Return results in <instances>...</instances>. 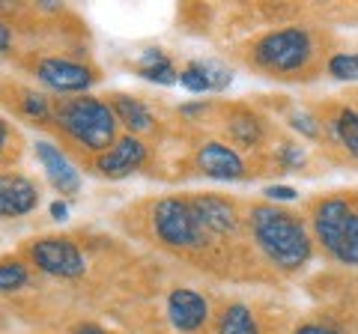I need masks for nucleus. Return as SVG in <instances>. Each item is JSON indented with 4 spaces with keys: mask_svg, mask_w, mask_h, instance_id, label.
I'll list each match as a JSON object with an SVG mask.
<instances>
[{
    "mask_svg": "<svg viewBox=\"0 0 358 334\" xmlns=\"http://www.w3.org/2000/svg\"><path fill=\"white\" fill-rule=\"evenodd\" d=\"M138 72H141V78H147V81L164 84V87H171V84L179 81V72L173 69V63L167 60L159 48H152V51L143 54L141 63H138Z\"/></svg>",
    "mask_w": 358,
    "mask_h": 334,
    "instance_id": "15",
    "label": "nucleus"
},
{
    "mask_svg": "<svg viewBox=\"0 0 358 334\" xmlns=\"http://www.w3.org/2000/svg\"><path fill=\"white\" fill-rule=\"evenodd\" d=\"M167 317H171V326L179 331H197L209 319V302L194 289L179 286L167 296Z\"/></svg>",
    "mask_w": 358,
    "mask_h": 334,
    "instance_id": "9",
    "label": "nucleus"
},
{
    "mask_svg": "<svg viewBox=\"0 0 358 334\" xmlns=\"http://www.w3.org/2000/svg\"><path fill=\"white\" fill-rule=\"evenodd\" d=\"M54 119L60 122V129L69 135L75 143H81L90 152H102L114 143L117 131V117L108 102H99L93 96L84 99H69L57 108Z\"/></svg>",
    "mask_w": 358,
    "mask_h": 334,
    "instance_id": "3",
    "label": "nucleus"
},
{
    "mask_svg": "<svg viewBox=\"0 0 358 334\" xmlns=\"http://www.w3.org/2000/svg\"><path fill=\"white\" fill-rule=\"evenodd\" d=\"M203 108H206L203 102H200V105H185V108H182V114H185V117H194V114H200Z\"/></svg>",
    "mask_w": 358,
    "mask_h": 334,
    "instance_id": "31",
    "label": "nucleus"
},
{
    "mask_svg": "<svg viewBox=\"0 0 358 334\" xmlns=\"http://www.w3.org/2000/svg\"><path fill=\"white\" fill-rule=\"evenodd\" d=\"M30 260L39 272L54 275V277H81L84 275V257L78 245L69 239H39L30 245Z\"/></svg>",
    "mask_w": 358,
    "mask_h": 334,
    "instance_id": "6",
    "label": "nucleus"
},
{
    "mask_svg": "<svg viewBox=\"0 0 358 334\" xmlns=\"http://www.w3.org/2000/svg\"><path fill=\"white\" fill-rule=\"evenodd\" d=\"M27 284V269L15 260L0 263V293H13V289Z\"/></svg>",
    "mask_w": 358,
    "mask_h": 334,
    "instance_id": "18",
    "label": "nucleus"
},
{
    "mask_svg": "<svg viewBox=\"0 0 358 334\" xmlns=\"http://www.w3.org/2000/svg\"><path fill=\"white\" fill-rule=\"evenodd\" d=\"M188 203H192V209H194V215L200 221V227H203V233H218V236H224V233H236L239 215H236V209H233L230 200L203 194V197L188 200Z\"/></svg>",
    "mask_w": 358,
    "mask_h": 334,
    "instance_id": "11",
    "label": "nucleus"
},
{
    "mask_svg": "<svg viewBox=\"0 0 358 334\" xmlns=\"http://www.w3.org/2000/svg\"><path fill=\"white\" fill-rule=\"evenodd\" d=\"M230 135L239 143H245V147H251V143L260 140V122L257 119H236L230 126Z\"/></svg>",
    "mask_w": 358,
    "mask_h": 334,
    "instance_id": "21",
    "label": "nucleus"
},
{
    "mask_svg": "<svg viewBox=\"0 0 358 334\" xmlns=\"http://www.w3.org/2000/svg\"><path fill=\"white\" fill-rule=\"evenodd\" d=\"M36 78L54 93H81L93 84V72L81 63L63 60V57H48L36 66Z\"/></svg>",
    "mask_w": 358,
    "mask_h": 334,
    "instance_id": "7",
    "label": "nucleus"
},
{
    "mask_svg": "<svg viewBox=\"0 0 358 334\" xmlns=\"http://www.w3.org/2000/svg\"><path fill=\"white\" fill-rule=\"evenodd\" d=\"M39 203V188L27 176H0V218H18L33 212Z\"/></svg>",
    "mask_w": 358,
    "mask_h": 334,
    "instance_id": "12",
    "label": "nucleus"
},
{
    "mask_svg": "<svg viewBox=\"0 0 358 334\" xmlns=\"http://www.w3.org/2000/svg\"><path fill=\"white\" fill-rule=\"evenodd\" d=\"M301 161H305V152H301L299 147H284V152H281V164L287 167V170H293V167H299Z\"/></svg>",
    "mask_w": 358,
    "mask_h": 334,
    "instance_id": "26",
    "label": "nucleus"
},
{
    "mask_svg": "<svg viewBox=\"0 0 358 334\" xmlns=\"http://www.w3.org/2000/svg\"><path fill=\"white\" fill-rule=\"evenodd\" d=\"M313 54L310 33L305 27H284L257 42L254 48V63L272 75H293L308 66Z\"/></svg>",
    "mask_w": 358,
    "mask_h": 334,
    "instance_id": "4",
    "label": "nucleus"
},
{
    "mask_svg": "<svg viewBox=\"0 0 358 334\" xmlns=\"http://www.w3.org/2000/svg\"><path fill=\"white\" fill-rule=\"evenodd\" d=\"M179 84H182L185 90H192V93H206V90H209V84H206L203 72H200L194 63H192V66H185V69L179 72Z\"/></svg>",
    "mask_w": 358,
    "mask_h": 334,
    "instance_id": "22",
    "label": "nucleus"
},
{
    "mask_svg": "<svg viewBox=\"0 0 358 334\" xmlns=\"http://www.w3.org/2000/svg\"><path fill=\"white\" fill-rule=\"evenodd\" d=\"M329 72L338 81H358V51L355 54H334L329 60Z\"/></svg>",
    "mask_w": 358,
    "mask_h": 334,
    "instance_id": "19",
    "label": "nucleus"
},
{
    "mask_svg": "<svg viewBox=\"0 0 358 334\" xmlns=\"http://www.w3.org/2000/svg\"><path fill=\"white\" fill-rule=\"evenodd\" d=\"M194 66H197L200 72H203L209 90H224V87L230 84V78H233L227 66H221V63H215V60H197Z\"/></svg>",
    "mask_w": 358,
    "mask_h": 334,
    "instance_id": "20",
    "label": "nucleus"
},
{
    "mask_svg": "<svg viewBox=\"0 0 358 334\" xmlns=\"http://www.w3.org/2000/svg\"><path fill=\"white\" fill-rule=\"evenodd\" d=\"M329 126H331V135L346 147V152L352 159H358V114L355 110H341Z\"/></svg>",
    "mask_w": 358,
    "mask_h": 334,
    "instance_id": "17",
    "label": "nucleus"
},
{
    "mask_svg": "<svg viewBox=\"0 0 358 334\" xmlns=\"http://www.w3.org/2000/svg\"><path fill=\"white\" fill-rule=\"evenodd\" d=\"M66 215H69V206H66L63 200H54V203H51V218L66 221Z\"/></svg>",
    "mask_w": 358,
    "mask_h": 334,
    "instance_id": "29",
    "label": "nucleus"
},
{
    "mask_svg": "<svg viewBox=\"0 0 358 334\" xmlns=\"http://www.w3.org/2000/svg\"><path fill=\"white\" fill-rule=\"evenodd\" d=\"M110 110H114V117H117L129 131H147V129L152 126L150 110L143 108L138 99H129V96L117 93L114 99H110Z\"/></svg>",
    "mask_w": 358,
    "mask_h": 334,
    "instance_id": "14",
    "label": "nucleus"
},
{
    "mask_svg": "<svg viewBox=\"0 0 358 334\" xmlns=\"http://www.w3.org/2000/svg\"><path fill=\"white\" fill-rule=\"evenodd\" d=\"M147 161V150H143V143L138 138H120L114 140V147L108 152H102L96 159V170L108 176V180H122V176L134 173L138 167Z\"/></svg>",
    "mask_w": 358,
    "mask_h": 334,
    "instance_id": "8",
    "label": "nucleus"
},
{
    "mask_svg": "<svg viewBox=\"0 0 358 334\" xmlns=\"http://www.w3.org/2000/svg\"><path fill=\"white\" fill-rule=\"evenodd\" d=\"M24 114L33 119H48V102H45V96L27 93L24 96Z\"/></svg>",
    "mask_w": 358,
    "mask_h": 334,
    "instance_id": "24",
    "label": "nucleus"
},
{
    "mask_svg": "<svg viewBox=\"0 0 358 334\" xmlns=\"http://www.w3.org/2000/svg\"><path fill=\"white\" fill-rule=\"evenodd\" d=\"M218 334H260L254 314L245 305H230L218 317Z\"/></svg>",
    "mask_w": 358,
    "mask_h": 334,
    "instance_id": "16",
    "label": "nucleus"
},
{
    "mask_svg": "<svg viewBox=\"0 0 358 334\" xmlns=\"http://www.w3.org/2000/svg\"><path fill=\"white\" fill-rule=\"evenodd\" d=\"M289 126H293L296 131H301L305 138H320L317 119H313L310 114H305V110H293V114H289Z\"/></svg>",
    "mask_w": 358,
    "mask_h": 334,
    "instance_id": "23",
    "label": "nucleus"
},
{
    "mask_svg": "<svg viewBox=\"0 0 358 334\" xmlns=\"http://www.w3.org/2000/svg\"><path fill=\"white\" fill-rule=\"evenodd\" d=\"M36 159L42 164V170L48 173L51 185L57 188L60 194H78V188H81V176L72 167V161L66 159V155L54 147L48 140H39L36 143Z\"/></svg>",
    "mask_w": 358,
    "mask_h": 334,
    "instance_id": "13",
    "label": "nucleus"
},
{
    "mask_svg": "<svg viewBox=\"0 0 358 334\" xmlns=\"http://www.w3.org/2000/svg\"><path fill=\"white\" fill-rule=\"evenodd\" d=\"M263 194L268 200H275V203H278V200H296L299 197V191H296V188H289V185H268Z\"/></svg>",
    "mask_w": 358,
    "mask_h": 334,
    "instance_id": "25",
    "label": "nucleus"
},
{
    "mask_svg": "<svg viewBox=\"0 0 358 334\" xmlns=\"http://www.w3.org/2000/svg\"><path fill=\"white\" fill-rule=\"evenodd\" d=\"M313 233L341 266H358V209L343 197H329L313 206Z\"/></svg>",
    "mask_w": 358,
    "mask_h": 334,
    "instance_id": "2",
    "label": "nucleus"
},
{
    "mask_svg": "<svg viewBox=\"0 0 358 334\" xmlns=\"http://www.w3.org/2000/svg\"><path fill=\"white\" fill-rule=\"evenodd\" d=\"M72 334H105V331L99 328V326H90V322H87V326H78Z\"/></svg>",
    "mask_w": 358,
    "mask_h": 334,
    "instance_id": "30",
    "label": "nucleus"
},
{
    "mask_svg": "<svg viewBox=\"0 0 358 334\" xmlns=\"http://www.w3.org/2000/svg\"><path fill=\"white\" fill-rule=\"evenodd\" d=\"M194 161L200 167V173L209 176V180L233 182V180H242L245 176V164L239 159V152L224 147V143H206V147H200Z\"/></svg>",
    "mask_w": 358,
    "mask_h": 334,
    "instance_id": "10",
    "label": "nucleus"
},
{
    "mask_svg": "<svg viewBox=\"0 0 358 334\" xmlns=\"http://www.w3.org/2000/svg\"><path fill=\"white\" fill-rule=\"evenodd\" d=\"M152 230L171 248H197L206 236L192 203L179 197H164L152 206Z\"/></svg>",
    "mask_w": 358,
    "mask_h": 334,
    "instance_id": "5",
    "label": "nucleus"
},
{
    "mask_svg": "<svg viewBox=\"0 0 358 334\" xmlns=\"http://www.w3.org/2000/svg\"><path fill=\"white\" fill-rule=\"evenodd\" d=\"M254 242L278 269L296 272L310 260V239L305 224L278 206H254L248 215Z\"/></svg>",
    "mask_w": 358,
    "mask_h": 334,
    "instance_id": "1",
    "label": "nucleus"
},
{
    "mask_svg": "<svg viewBox=\"0 0 358 334\" xmlns=\"http://www.w3.org/2000/svg\"><path fill=\"white\" fill-rule=\"evenodd\" d=\"M296 334H341V331H334L329 326H317V322H308V326H299Z\"/></svg>",
    "mask_w": 358,
    "mask_h": 334,
    "instance_id": "27",
    "label": "nucleus"
},
{
    "mask_svg": "<svg viewBox=\"0 0 358 334\" xmlns=\"http://www.w3.org/2000/svg\"><path fill=\"white\" fill-rule=\"evenodd\" d=\"M6 135H9V129H6V122L0 119V152H3V143H6Z\"/></svg>",
    "mask_w": 358,
    "mask_h": 334,
    "instance_id": "32",
    "label": "nucleus"
},
{
    "mask_svg": "<svg viewBox=\"0 0 358 334\" xmlns=\"http://www.w3.org/2000/svg\"><path fill=\"white\" fill-rule=\"evenodd\" d=\"M9 45H13V30L6 27V21H0V57L9 51Z\"/></svg>",
    "mask_w": 358,
    "mask_h": 334,
    "instance_id": "28",
    "label": "nucleus"
}]
</instances>
